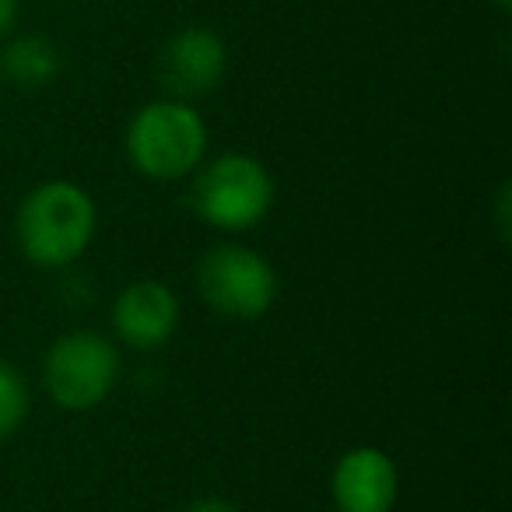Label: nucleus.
I'll return each instance as SVG.
<instances>
[{"label":"nucleus","mask_w":512,"mask_h":512,"mask_svg":"<svg viewBox=\"0 0 512 512\" xmlns=\"http://www.w3.org/2000/svg\"><path fill=\"white\" fill-rule=\"evenodd\" d=\"M207 127L190 102L162 99L137 109L127 127V158L155 183L193 176L204 165Z\"/></svg>","instance_id":"obj_3"},{"label":"nucleus","mask_w":512,"mask_h":512,"mask_svg":"<svg viewBox=\"0 0 512 512\" xmlns=\"http://www.w3.org/2000/svg\"><path fill=\"white\" fill-rule=\"evenodd\" d=\"M197 292L218 316L260 320L278 299V274L271 260L242 242H218L197 264Z\"/></svg>","instance_id":"obj_4"},{"label":"nucleus","mask_w":512,"mask_h":512,"mask_svg":"<svg viewBox=\"0 0 512 512\" xmlns=\"http://www.w3.org/2000/svg\"><path fill=\"white\" fill-rule=\"evenodd\" d=\"M183 512H239V509L232 502H225V498H197Z\"/></svg>","instance_id":"obj_12"},{"label":"nucleus","mask_w":512,"mask_h":512,"mask_svg":"<svg viewBox=\"0 0 512 512\" xmlns=\"http://www.w3.org/2000/svg\"><path fill=\"white\" fill-rule=\"evenodd\" d=\"M29 379L18 365L0 362V442L22 428V421L29 418Z\"/></svg>","instance_id":"obj_10"},{"label":"nucleus","mask_w":512,"mask_h":512,"mask_svg":"<svg viewBox=\"0 0 512 512\" xmlns=\"http://www.w3.org/2000/svg\"><path fill=\"white\" fill-rule=\"evenodd\" d=\"M190 207L200 221L221 232H249L271 214L274 179L267 165L242 151L197 165L190 186Z\"/></svg>","instance_id":"obj_2"},{"label":"nucleus","mask_w":512,"mask_h":512,"mask_svg":"<svg viewBox=\"0 0 512 512\" xmlns=\"http://www.w3.org/2000/svg\"><path fill=\"white\" fill-rule=\"evenodd\" d=\"M509 4H512V0H498V8H502V11H509Z\"/></svg>","instance_id":"obj_14"},{"label":"nucleus","mask_w":512,"mask_h":512,"mask_svg":"<svg viewBox=\"0 0 512 512\" xmlns=\"http://www.w3.org/2000/svg\"><path fill=\"white\" fill-rule=\"evenodd\" d=\"M330 495L337 512H393L400 498V470L383 449L355 446L337 460Z\"/></svg>","instance_id":"obj_8"},{"label":"nucleus","mask_w":512,"mask_h":512,"mask_svg":"<svg viewBox=\"0 0 512 512\" xmlns=\"http://www.w3.org/2000/svg\"><path fill=\"white\" fill-rule=\"evenodd\" d=\"M228 53L214 32L183 29L158 53V81L176 102H193L211 95L225 78Z\"/></svg>","instance_id":"obj_6"},{"label":"nucleus","mask_w":512,"mask_h":512,"mask_svg":"<svg viewBox=\"0 0 512 512\" xmlns=\"http://www.w3.org/2000/svg\"><path fill=\"white\" fill-rule=\"evenodd\" d=\"M509 204H512V190H509V186H502V190H498V200H495V232H498V239H502V242H509V232H512Z\"/></svg>","instance_id":"obj_11"},{"label":"nucleus","mask_w":512,"mask_h":512,"mask_svg":"<svg viewBox=\"0 0 512 512\" xmlns=\"http://www.w3.org/2000/svg\"><path fill=\"white\" fill-rule=\"evenodd\" d=\"M120 379V351L95 330H71L46 351L43 383L46 393L64 411H92L113 393Z\"/></svg>","instance_id":"obj_5"},{"label":"nucleus","mask_w":512,"mask_h":512,"mask_svg":"<svg viewBox=\"0 0 512 512\" xmlns=\"http://www.w3.org/2000/svg\"><path fill=\"white\" fill-rule=\"evenodd\" d=\"M11 22H15V0H0V36L11 29Z\"/></svg>","instance_id":"obj_13"},{"label":"nucleus","mask_w":512,"mask_h":512,"mask_svg":"<svg viewBox=\"0 0 512 512\" xmlns=\"http://www.w3.org/2000/svg\"><path fill=\"white\" fill-rule=\"evenodd\" d=\"M95 221L92 193L71 179H46L18 204L15 235L29 264L57 271L92 246Z\"/></svg>","instance_id":"obj_1"},{"label":"nucleus","mask_w":512,"mask_h":512,"mask_svg":"<svg viewBox=\"0 0 512 512\" xmlns=\"http://www.w3.org/2000/svg\"><path fill=\"white\" fill-rule=\"evenodd\" d=\"M0 67L8 74L15 85L22 88H43L57 78L60 71V57H57V46L43 36H25L8 43L4 57H0Z\"/></svg>","instance_id":"obj_9"},{"label":"nucleus","mask_w":512,"mask_h":512,"mask_svg":"<svg viewBox=\"0 0 512 512\" xmlns=\"http://www.w3.org/2000/svg\"><path fill=\"white\" fill-rule=\"evenodd\" d=\"M113 330L127 348L155 351L179 330V299L165 281H130L113 302Z\"/></svg>","instance_id":"obj_7"}]
</instances>
